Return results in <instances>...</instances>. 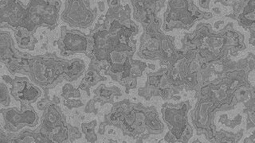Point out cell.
I'll return each instance as SVG.
<instances>
[{
	"label": "cell",
	"mask_w": 255,
	"mask_h": 143,
	"mask_svg": "<svg viewBox=\"0 0 255 143\" xmlns=\"http://www.w3.org/2000/svg\"><path fill=\"white\" fill-rule=\"evenodd\" d=\"M107 13L102 21L90 32V67L118 82L126 88L136 84V77L141 75L142 63L134 64V35L136 25L130 19L128 6H122L120 0H108Z\"/></svg>",
	"instance_id": "6da1fadb"
},
{
	"label": "cell",
	"mask_w": 255,
	"mask_h": 143,
	"mask_svg": "<svg viewBox=\"0 0 255 143\" xmlns=\"http://www.w3.org/2000/svg\"><path fill=\"white\" fill-rule=\"evenodd\" d=\"M0 54L1 63L11 75H26L42 89H53L64 80L75 81L86 71V63L80 58L69 60L55 54L31 55L19 51L7 30L0 33Z\"/></svg>",
	"instance_id": "7a4b0ae2"
},
{
	"label": "cell",
	"mask_w": 255,
	"mask_h": 143,
	"mask_svg": "<svg viewBox=\"0 0 255 143\" xmlns=\"http://www.w3.org/2000/svg\"><path fill=\"white\" fill-rule=\"evenodd\" d=\"M106 126L121 128L125 135L131 137H136L146 131L153 135L163 131V123L154 107H145L128 101L114 104L110 113L105 116L99 131L102 129L104 132Z\"/></svg>",
	"instance_id": "3957f363"
},
{
	"label": "cell",
	"mask_w": 255,
	"mask_h": 143,
	"mask_svg": "<svg viewBox=\"0 0 255 143\" xmlns=\"http://www.w3.org/2000/svg\"><path fill=\"white\" fill-rule=\"evenodd\" d=\"M40 110H44L41 123L34 130L38 143H70L81 137L78 129L71 130L58 103L49 100H41L38 103Z\"/></svg>",
	"instance_id": "277c9868"
},
{
	"label": "cell",
	"mask_w": 255,
	"mask_h": 143,
	"mask_svg": "<svg viewBox=\"0 0 255 143\" xmlns=\"http://www.w3.org/2000/svg\"><path fill=\"white\" fill-rule=\"evenodd\" d=\"M142 25L144 32L140 40L138 55L144 59L160 60L171 64L176 53L171 39L160 31L159 20L155 17Z\"/></svg>",
	"instance_id": "5b68a950"
},
{
	"label": "cell",
	"mask_w": 255,
	"mask_h": 143,
	"mask_svg": "<svg viewBox=\"0 0 255 143\" xmlns=\"http://www.w3.org/2000/svg\"><path fill=\"white\" fill-rule=\"evenodd\" d=\"M61 6V0H30L24 8L18 27L33 34L39 27L54 30L58 26Z\"/></svg>",
	"instance_id": "8992f818"
},
{
	"label": "cell",
	"mask_w": 255,
	"mask_h": 143,
	"mask_svg": "<svg viewBox=\"0 0 255 143\" xmlns=\"http://www.w3.org/2000/svg\"><path fill=\"white\" fill-rule=\"evenodd\" d=\"M201 15V12L194 6L192 0H168L164 14L163 30L171 31L179 28L188 29Z\"/></svg>",
	"instance_id": "52a82bcc"
},
{
	"label": "cell",
	"mask_w": 255,
	"mask_h": 143,
	"mask_svg": "<svg viewBox=\"0 0 255 143\" xmlns=\"http://www.w3.org/2000/svg\"><path fill=\"white\" fill-rule=\"evenodd\" d=\"M97 16L98 9L91 7L90 0H66L61 19L71 27L88 29L95 23Z\"/></svg>",
	"instance_id": "ba28073f"
},
{
	"label": "cell",
	"mask_w": 255,
	"mask_h": 143,
	"mask_svg": "<svg viewBox=\"0 0 255 143\" xmlns=\"http://www.w3.org/2000/svg\"><path fill=\"white\" fill-rule=\"evenodd\" d=\"M20 108L8 107L2 108V127L10 133L18 132L24 127H34L39 123L38 115L32 107L31 103H21Z\"/></svg>",
	"instance_id": "9c48e42d"
},
{
	"label": "cell",
	"mask_w": 255,
	"mask_h": 143,
	"mask_svg": "<svg viewBox=\"0 0 255 143\" xmlns=\"http://www.w3.org/2000/svg\"><path fill=\"white\" fill-rule=\"evenodd\" d=\"M188 104L166 103L162 108L163 119L168 127L169 135L177 142H187L191 136V130L187 120Z\"/></svg>",
	"instance_id": "30bf717a"
},
{
	"label": "cell",
	"mask_w": 255,
	"mask_h": 143,
	"mask_svg": "<svg viewBox=\"0 0 255 143\" xmlns=\"http://www.w3.org/2000/svg\"><path fill=\"white\" fill-rule=\"evenodd\" d=\"M57 46L60 54L64 58L76 54H84L88 57L90 51V35L83 34L80 30H68L66 26H62Z\"/></svg>",
	"instance_id": "8fae6325"
},
{
	"label": "cell",
	"mask_w": 255,
	"mask_h": 143,
	"mask_svg": "<svg viewBox=\"0 0 255 143\" xmlns=\"http://www.w3.org/2000/svg\"><path fill=\"white\" fill-rule=\"evenodd\" d=\"M6 83L10 85V91L16 101L21 103H33L42 96V90L40 87L30 80L28 76H16L10 78L3 75Z\"/></svg>",
	"instance_id": "7c38bea8"
},
{
	"label": "cell",
	"mask_w": 255,
	"mask_h": 143,
	"mask_svg": "<svg viewBox=\"0 0 255 143\" xmlns=\"http://www.w3.org/2000/svg\"><path fill=\"white\" fill-rule=\"evenodd\" d=\"M165 0H132L134 18L143 23L156 16Z\"/></svg>",
	"instance_id": "4fadbf2b"
},
{
	"label": "cell",
	"mask_w": 255,
	"mask_h": 143,
	"mask_svg": "<svg viewBox=\"0 0 255 143\" xmlns=\"http://www.w3.org/2000/svg\"><path fill=\"white\" fill-rule=\"evenodd\" d=\"M121 94L118 87H107L102 83L94 90V98L90 99V101L94 103H100L102 105L106 103H114V97L120 96Z\"/></svg>",
	"instance_id": "5bb4252c"
},
{
	"label": "cell",
	"mask_w": 255,
	"mask_h": 143,
	"mask_svg": "<svg viewBox=\"0 0 255 143\" xmlns=\"http://www.w3.org/2000/svg\"><path fill=\"white\" fill-rule=\"evenodd\" d=\"M14 37L16 43L21 50H27L33 51L35 48L38 40L36 39L34 34L26 30L25 28L18 27L14 30Z\"/></svg>",
	"instance_id": "9a60e30c"
},
{
	"label": "cell",
	"mask_w": 255,
	"mask_h": 143,
	"mask_svg": "<svg viewBox=\"0 0 255 143\" xmlns=\"http://www.w3.org/2000/svg\"><path fill=\"white\" fill-rule=\"evenodd\" d=\"M101 71L96 70L94 68H88V70L84 73V77L82 82L80 83L78 89L86 91L88 95H90V89L92 87L96 85L98 82L106 80V78L103 77L101 74Z\"/></svg>",
	"instance_id": "2e32d148"
},
{
	"label": "cell",
	"mask_w": 255,
	"mask_h": 143,
	"mask_svg": "<svg viewBox=\"0 0 255 143\" xmlns=\"http://www.w3.org/2000/svg\"><path fill=\"white\" fill-rule=\"evenodd\" d=\"M238 21L244 27H252L255 23V0H246L238 15Z\"/></svg>",
	"instance_id": "e0dca14e"
},
{
	"label": "cell",
	"mask_w": 255,
	"mask_h": 143,
	"mask_svg": "<svg viewBox=\"0 0 255 143\" xmlns=\"http://www.w3.org/2000/svg\"><path fill=\"white\" fill-rule=\"evenodd\" d=\"M96 126L97 120H93L90 123H83L82 124V132L89 143H95L98 140V136L95 133Z\"/></svg>",
	"instance_id": "ac0fdd59"
},
{
	"label": "cell",
	"mask_w": 255,
	"mask_h": 143,
	"mask_svg": "<svg viewBox=\"0 0 255 143\" xmlns=\"http://www.w3.org/2000/svg\"><path fill=\"white\" fill-rule=\"evenodd\" d=\"M62 97L65 99H72V98H79L81 96L80 89L74 88L70 83H66L63 87Z\"/></svg>",
	"instance_id": "d6986e66"
},
{
	"label": "cell",
	"mask_w": 255,
	"mask_h": 143,
	"mask_svg": "<svg viewBox=\"0 0 255 143\" xmlns=\"http://www.w3.org/2000/svg\"><path fill=\"white\" fill-rule=\"evenodd\" d=\"M0 89H1V104L8 107L10 103V95L8 89L7 85L3 81L0 83Z\"/></svg>",
	"instance_id": "ffe728a7"
},
{
	"label": "cell",
	"mask_w": 255,
	"mask_h": 143,
	"mask_svg": "<svg viewBox=\"0 0 255 143\" xmlns=\"http://www.w3.org/2000/svg\"><path fill=\"white\" fill-rule=\"evenodd\" d=\"M64 105L70 109V108H77V107H82V106H83V103L80 100H72L71 99H67L66 101L64 102Z\"/></svg>",
	"instance_id": "44dd1931"
},
{
	"label": "cell",
	"mask_w": 255,
	"mask_h": 143,
	"mask_svg": "<svg viewBox=\"0 0 255 143\" xmlns=\"http://www.w3.org/2000/svg\"><path fill=\"white\" fill-rule=\"evenodd\" d=\"M253 26H254V27H255V23L254 24L253 26H252V27H253ZM252 27H251V28H252Z\"/></svg>",
	"instance_id": "7402d4cb"
}]
</instances>
